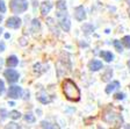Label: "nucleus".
Wrapping results in <instances>:
<instances>
[{
    "instance_id": "f8f14e48",
    "label": "nucleus",
    "mask_w": 130,
    "mask_h": 129,
    "mask_svg": "<svg viewBox=\"0 0 130 129\" xmlns=\"http://www.w3.org/2000/svg\"><path fill=\"white\" fill-rule=\"evenodd\" d=\"M120 87V83L119 81H113L111 84H109L107 87H106V93H111V92H114L116 89H119Z\"/></svg>"
},
{
    "instance_id": "bb28decb",
    "label": "nucleus",
    "mask_w": 130,
    "mask_h": 129,
    "mask_svg": "<svg viewBox=\"0 0 130 129\" xmlns=\"http://www.w3.org/2000/svg\"><path fill=\"white\" fill-rule=\"evenodd\" d=\"M128 67H129V70H130V61H128Z\"/></svg>"
},
{
    "instance_id": "7ed1b4c3",
    "label": "nucleus",
    "mask_w": 130,
    "mask_h": 129,
    "mask_svg": "<svg viewBox=\"0 0 130 129\" xmlns=\"http://www.w3.org/2000/svg\"><path fill=\"white\" fill-rule=\"evenodd\" d=\"M103 120L113 124H122L123 122V118L119 113H114V112H106L103 115Z\"/></svg>"
},
{
    "instance_id": "aec40b11",
    "label": "nucleus",
    "mask_w": 130,
    "mask_h": 129,
    "mask_svg": "<svg viewBox=\"0 0 130 129\" xmlns=\"http://www.w3.org/2000/svg\"><path fill=\"white\" fill-rule=\"evenodd\" d=\"M122 42H123V44H124L127 48H130V36L127 35L123 37V40H122Z\"/></svg>"
},
{
    "instance_id": "6ab92c4d",
    "label": "nucleus",
    "mask_w": 130,
    "mask_h": 129,
    "mask_svg": "<svg viewBox=\"0 0 130 129\" xmlns=\"http://www.w3.org/2000/svg\"><path fill=\"white\" fill-rule=\"evenodd\" d=\"M93 26H91V24H84V27H83V30H84L86 34H89L91 32H93Z\"/></svg>"
},
{
    "instance_id": "7c9ffc66",
    "label": "nucleus",
    "mask_w": 130,
    "mask_h": 129,
    "mask_svg": "<svg viewBox=\"0 0 130 129\" xmlns=\"http://www.w3.org/2000/svg\"><path fill=\"white\" fill-rule=\"evenodd\" d=\"M0 65H1V59H0Z\"/></svg>"
},
{
    "instance_id": "9d476101",
    "label": "nucleus",
    "mask_w": 130,
    "mask_h": 129,
    "mask_svg": "<svg viewBox=\"0 0 130 129\" xmlns=\"http://www.w3.org/2000/svg\"><path fill=\"white\" fill-rule=\"evenodd\" d=\"M88 67L91 71H98L102 69V63L100 61H91L88 64Z\"/></svg>"
},
{
    "instance_id": "dca6fc26",
    "label": "nucleus",
    "mask_w": 130,
    "mask_h": 129,
    "mask_svg": "<svg viewBox=\"0 0 130 129\" xmlns=\"http://www.w3.org/2000/svg\"><path fill=\"white\" fill-rule=\"evenodd\" d=\"M111 76H113V71H111L110 69H108V70H107V72H106L105 75L102 76V80H103V81L109 80V79L111 78Z\"/></svg>"
},
{
    "instance_id": "ddd939ff",
    "label": "nucleus",
    "mask_w": 130,
    "mask_h": 129,
    "mask_svg": "<svg viewBox=\"0 0 130 129\" xmlns=\"http://www.w3.org/2000/svg\"><path fill=\"white\" fill-rule=\"evenodd\" d=\"M100 56L105 59L106 62H111L114 59V55L111 54V52H109V51H101Z\"/></svg>"
},
{
    "instance_id": "5701e85b",
    "label": "nucleus",
    "mask_w": 130,
    "mask_h": 129,
    "mask_svg": "<svg viewBox=\"0 0 130 129\" xmlns=\"http://www.w3.org/2000/svg\"><path fill=\"white\" fill-rule=\"evenodd\" d=\"M6 128H21V127L19 126V124H16V123H9L8 126H6Z\"/></svg>"
},
{
    "instance_id": "a878e982",
    "label": "nucleus",
    "mask_w": 130,
    "mask_h": 129,
    "mask_svg": "<svg viewBox=\"0 0 130 129\" xmlns=\"http://www.w3.org/2000/svg\"><path fill=\"white\" fill-rule=\"evenodd\" d=\"M5 50V44L3 42H0V51H4Z\"/></svg>"
},
{
    "instance_id": "0eeeda50",
    "label": "nucleus",
    "mask_w": 130,
    "mask_h": 129,
    "mask_svg": "<svg viewBox=\"0 0 130 129\" xmlns=\"http://www.w3.org/2000/svg\"><path fill=\"white\" fill-rule=\"evenodd\" d=\"M6 26L8 28H13V29H18V28L21 26V19L18 18V16H12L7 20L6 22Z\"/></svg>"
},
{
    "instance_id": "20e7f679",
    "label": "nucleus",
    "mask_w": 130,
    "mask_h": 129,
    "mask_svg": "<svg viewBox=\"0 0 130 129\" xmlns=\"http://www.w3.org/2000/svg\"><path fill=\"white\" fill-rule=\"evenodd\" d=\"M57 18L59 20V23L62 26V28L65 30V32H69L70 30V27H71V23H70V20H69V15L68 13L65 12V13H58L57 14Z\"/></svg>"
},
{
    "instance_id": "4be33fe9",
    "label": "nucleus",
    "mask_w": 130,
    "mask_h": 129,
    "mask_svg": "<svg viewBox=\"0 0 130 129\" xmlns=\"http://www.w3.org/2000/svg\"><path fill=\"white\" fill-rule=\"evenodd\" d=\"M41 127H42V128H54V126H50V124L45 121H43L42 123H41Z\"/></svg>"
},
{
    "instance_id": "a211bd4d",
    "label": "nucleus",
    "mask_w": 130,
    "mask_h": 129,
    "mask_svg": "<svg viewBox=\"0 0 130 129\" xmlns=\"http://www.w3.org/2000/svg\"><path fill=\"white\" fill-rule=\"evenodd\" d=\"M113 44H114L115 49H116L119 52H122V51H123V48H122V44H121V42H120V41H114Z\"/></svg>"
},
{
    "instance_id": "6e6552de",
    "label": "nucleus",
    "mask_w": 130,
    "mask_h": 129,
    "mask_svg": "<svg viewBox=\"0 0 130 129\" xmlns=\"http://www.w3.org/2000/svg\"><path fill=\"white\" fill-rule=\"evenodd\" d=\"M74 16L78 21H83V20L86 19V13H85V9L83 6H78L74 9Z\"/></svg>"
},
{
    "instance_id": "39448f33",
    "label": "nucleus",
    "mask_w": 130,
    "mask_h": 129,
    "mask_svg": "<svg viewBox=\"0 0 130 129\" xmlns=\"http://www.w3.org/2000/svg\"><path fill=\"white\" fill-rule=\"evenodd\" d=\"M4 76H5V78L7 79L8 83H16V81L19 80V73L16 72L15 70H13V69H8V70H6L5 72H4Z\"/></svg>"
},
{
    "instance_id": "9b49d317",
    "label": "nucleus",
    "mask_w": 130,
    "mask_h": 129,
    "mask_svg": "<svg viewBox=\"0 0 130 129\" xmlns=\"http://www.w3.org/2000/svg\"><path fill=\"white\" fill-rule=\"evenodd\" d=\"M6 64H7L8 67H15L16 65L19 64V59L16 56H9L6 61Z\"/></svg>"
},
{
    "instance_id": "b1692460",
    "label": "nucleus",
    "mask_w": 130,
    "mask_h": 129,
    "mask_svg": "<svg viewBox=\"0 0 130 129\" xmlns=\"http://www.w3.org/2000/svg\"><path fill=\"white\" fill-rule=\"evenodd\" d=\"M4 91H5V84H4V81L0 79V94L3 93Z\"/></svg>"
},
{
    "instance_id": "f257e3e1",
    "label": "nucleus",
    "mask_w": 130,
    "mask_h": 129,
    "mask_svg": "<svg viewBox=\"0 0 130 129\" xmlns=\"http://www.w3.org/2000/svg\"><path fill=\"white\" fill-rule=\"evenodd\" d=\"M63 93L66 97V99L70 101H79L80 100V90L77 86L74 81L71 79H65L62 83Z\"/></svg>"
},
{
    "instance_id": "1a4fd4ad",
    "label": "nucleus",
    "mask_w": 130,
    "mask_h": 129,
    "mask_svg": "<svg viewBox=\"0 0 130 129\" xmlns=\"http://www.w3.org/2000/svg\"><path fill=\"white\" fill-rule=\"evenodd\" d=\"M51 7H52V5H51V3H49V1L42 3L41 4V14L45 16L49 12L51 11Z\"/></svg>"
},
{
    "instance_id": "f03ea898",
    "label": "nucleus",
    "mask_w": 130,
    "mask_h": 129,
    "mask_svg": "<svg viewBox=\"0 0 130 129\" xmlns=\"http://www.w3.org/2000/svg\"><path fill=\"white\" fill-rule=\"evenodd\" d=\"M9 7H11L12 12L15 14L23 13L28 8V1L27 0H11Z\"/></svg>"
},
{
    "instance_id": "f3484780",
    "label": "nucleus",
    "mask_w": 130,
    "mask_h": 129,
    "mask_svg": "<svg viewBox=\"0 0 130 129\" xmlns=\"http://www.w3.org/2000/svg\"><path fill=\"white\" fill-rule=\"evenodd\" d=\"M24 120L27 122H29V123H32V122H35V116L32 115L31 113H27L24 115Z\"/></svg>"
},
{
    "instance_id": "2eb2a0df",
    "label": "nucleus",
    "mask_w": 130,
    "mask_h": 129,
    "mask_svg": "<svg viewBox=\"0 0 130 129\" xmlns=\"http://www.w3.org/2000/svg\"><path fill=\"white\" fill-rule=\"evenodd\" d=\"M9 118H12L13 120H18V119L21 118V114L18 112V110H12V112H9Z\"/></svg>"
},
{
    "instance_id": "4468645a",
    "label": "nucleus",
    "mask_w": 130,
    "mask_h": 129,
    "mask_svg": "<svg viewBox=\"0 0 130 129\" xmlns=\"http://www.w3.org/2000/svg\"><path fill=\"white\" fill-rule=\"evenodd\" d=\"M56 7L58 8L59 11H65V9H66V3L63 1V0H59V1L56 3Z\"/></svg>"
},
{
    "instance_id": "c85d7f7f",
    "label": "nucleus",
    "mask_w": 130,
    "mask_h": 129,
    "mask_svg": "<svg viewBox=\"0 0 130 129\" xmlns=\"http://www.w3.org/2000/svg\"><path fill=\"white\" fill-rule=\"evenodd\" d=\"M1 33H3V29H1V28H0V35H1Z\"/></svg>"
},
{
    "instance_id": "c756f323",
    "label": "nucleus",
    "mask_w": 130,
    "mask_h": 129,
    "mask_svg": "<svg viewBox=\"0 0 130 129\" xmlns=\"http://www.w3.org/2000/svg\"><path fill=\"white\" fill-rule=\"evenodd\" d=\"M127 3H128V4H129V5H130V0H127Z\"/></svg>"
},
{
    "instance_id": "412c9836",
    "label": "nucleus",
    "mask_w": 130,
    "mask_h": 129,
    "mask_svg": "<svg viewBox=\"0 0 130 129\" xmlns=\"http://www.w3.org/2000/svg\"><path fill=\"white\" fill-rule=\"evenodd\" d=\"M0 12H1V13H5L6 12V6L3 0H0Z\"/></svg>"
},
{
    "instance_id": "423d86ee",
    "label": "nucleus",
    "mask_w": 130,
    "mask_h": 129,
    "mask_svg": "<svg viewBox=\"0 0 130 129\" xmlns=\"http://www.w3.org/2000/svg\"><path fill=\"white\" fill-rule=\"evenodd\" d=\"M22 95V89L20 86H11L8 90V97L12 99H18Z\"/></svg>"
},
{
    "instance_id": "393cba45",
    "label": "nucleus",
    "mask_w": 130,
    "mask_h": 129,
    "mask_svg": "<svg viewBox=\"0 0 130 129\" xmlns=\"http://www.w3.org/2000/svg\"><path fill=\"white\" fill-rule=\"evenodd\" d=\"M124 98V94L123 93H117V94H115V99H117V100H122Z\"/></svg>"
},
{
    "instance_id": "cd10ccee",
    "label": "nucleus",
    "mask_w": 130,
    "mask_h": 129,
    "mask_svg": "<svg viewBox=\"0 0 130 129\" xmlns=\"http://www.w3.org/2000/svg\"><path fill=\"white\" fill-rule=\"evenodd\" d=\"M1 21H3V16L0 15V22H1Z\"/></svg>"
}]
</instances>
